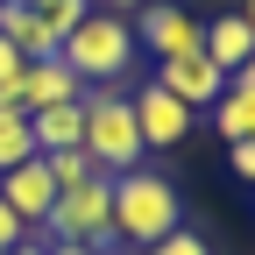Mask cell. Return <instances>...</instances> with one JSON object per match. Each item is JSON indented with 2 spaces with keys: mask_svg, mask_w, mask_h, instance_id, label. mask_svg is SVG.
Returning a JSON list of instances; mask_svg holds the SVG:
<instances>
[{
  "mask_svg": "<svg viewBox=\"0 0 255 255\" xmlns=\"http://www.w3.org/2000/svg\"><path fill=\"white\" fill-rule=\"evenodd\" d=\"M177 227H184V199H177V184H170L163 170L135 163V170L114 177V241L149 248V241H163V234H177Z\"/></svg>",
  "mask_w": 255,
  "mask_h": 255,
  "instance_id": "1",
  "label": "cell"
},
{
  "mask_svg": "<svg viewBox=\"0 0 255 255\" xmlns=\"http://www.w3.org/2000/svg\"><path fill=\"white\" fill-rule=\"evenodd\" d=\"M128 57H135V28H128V14H107V7H92L71 36L57 43V64H71L78 85H121Z\"/></svg>",
  "mask_w": 255,
  "mask_h": 255,
  "instance_id": "2",
  "label": "cell"
},
{
  "mask_svg": "<svg viewBox=\"0 0 255 255\" xmlns=\"http://www.w3.org/2000/svg\"><path fill=\"white\" fill-rule=\"evenodd\" d=\"M43 241H78V248H121L114 241V177H78L57 184V206L43 213V227H28Z\"/></svg>",
  "mask_w": 255,
  "mask_h": 255,
  "instance_id": "3",
  "label": "cell"
},
{
  "mask_svg": "<svg viewBox=\"0 0 255 255\" xmlns=\"http://www.w3.org/2000/svg\"><path fill=\"white\" fill-rule=\"evenodd\" d=\"M85 156H92L107 177L135 170L142 156H149V149H142V128H135V107H128L121 85H92V92H85Z\"/></svg>",
  "mask_w": 255,
  "mask_h": 255,
  "instance_id": "4",
  "label": "cell"
},
{
  "mask_svg": "<svg viewBox=\"0 0 255 255\" xmlns=\"http://www.w3.org/2000/svg\"><path fill=\"white\" fill-rule=\"evenodd\" d=\"M156 85H163L170 100H184L191 114H206L220 92H227V71H220L206 50H184V57H163V64H156Z\"/></svg>",
  "mask_w": 255,
  "mask_h": 255,
  "instance_id": "5",
  "label": "cell"
},
{
  "mask_svg": "<svg viewBox=\"0 0 255 255\" xmlns=\"http://www.w3.org/2000/svg\"><path fill=\"white\" fill-rule=\"evenodd\" d=\"M128 107H135V128H142V149H177L184 135H191V107L184 100H170L163 85H142V92H128Z\"/></svg>",
  "mask_w": 255,
  "mask_h": 255,
  "instance_id": "6",
  "label": "cell"
},
{
  "mask_svg": "<svg viewBox=\"0 0 255 255\" xmlns=\"http://www.w3.org/2000/svg\"><path fill=\"white\" fill-rule=\"evenodd\" d=\"M199 36H206V21H191L184 7H163V0H149L142 7V21H135V43L163 64V57H184V50H199Z\"/></svg>",
  "mask_w": 255,
  "mask_h": 255,
  "instance_id": "7",
  "label": "cell"
},
{
  "mask_svg": "<svg viewBox=\"0 0 255 255\" xmlns=\"http://www.w3.org/2000/svg\"><path fill=\"white\" fill-rule=\"evenodd\" d=\"M0 199L14 206L21 227H43V213L57 206V177H50V163H43V156H28V163L0 170Z\"/></svg>",
  "mask_w": 255,
  "mask_h": 255,
  "instance_id": "8",
  "label": "cell"
},
{
  "mask_svg": "<svg viewBox=\"0 0 255 255\" xmlns=\"http://www.w3.org/2000/svg\"><path fill=\"white\" fill-rule=\"evenodd\" d=\"M64 100H85V85L71 78V64H57V57L21 64V85H14V107L21 114H43V107H64Z\"/></svg>",
  "mask_w": 255,
  "mask_h": 255,
  "instance_id": "9",
  "label": "cell"
},
{
  "mask_svg": "<svg viewBox=\"0 0 255 255\" xmlns=\"http://www.w3.org/2000/svg\"><path fill=\"white\" fill-rule=\"evenodd\" d=\"M0 36H7L28 64H43V57H57V28L36 14V7H21V0H0Z\"/></svg>",
  "mask_w": 255,
  "mask_h": 255,
  "instance_id": "10",
  "label": "cell"
},
{
  "mask_svg": "<svg viewBox=\"0 0 255 255\" xmlns=\"http://www.w3.org/2000/svg\"><path fill=\"white\" fill-rule=\"evenodd\" d=\"M199 50H206L220 71L234 78V64H248V57H255V21H248V14H220V21H206Z\"/></svg>",
  "mask_w": 255,
  "mask_h": 255,
  "instance_id": "11",
  "label": "cell"
},
{
  "mask_svg": "<svg viewBox=\"0 0 255 255\" xmlns=\"http://www.w3.org/2000/svg\"><path fill=\"white\" fill-rule=\"evenodd\" d=\"M28 128H36V156L85 149V100H64V107H43V114H28Z\"/></svg>",
  "mask_w": 255,
  "mask_h": 255,
  "instance_id": "12",
  "label": "cell"
},
{
  "mask_svg": "<svg viewBox=\"0 0 255 255\" xmlns=\"http://www.w3.org/2000/svg\"><path fill=\"white\" fill-rule=\"evenodd\" d=\"M206 114H213V128H220L227 142H248V135H255V92H241V85H227Z\"/></svg>",
  "mask_w": 255,
  "mask_h": 255,
  "instance_id": "13",
  "label": "cell"
},
{
  "mask_svg": "<svg viewBox=\"0 0 255 255\" xmlns=\"http://www.w3.org/2000/svg\"><path fill=\"white\" fill-rule=\"evenodd\" d=\"M28 156H36V128H28V114H21V107H0V170L28 163Z\"/></svg>",
  "mask_w": 255,
  "mask_h": 255,
  "instance_id": "14",
  "label": "cell"
},
{
  "mask_svg": "<svg viewBox=\"0 0 255 255\" xmlns=\"http://www.w3.org/2000/svg\"><path fill=\"white\" fill-rule=\"evenodd\" d=\"M36 14H43V21L57 28V43H64V36H71V28H78V21L92 14V0H36Z\"/></svg>",
  "mask_w": 255,
  "mask_h": 255,
  "instance_id": "15",
  "label": "cell"
},
{
  "mask_svg": "<svg viewBox=\"0 0 255 255\" xmlns=\"http://www.w3.org/2000/svg\"><path fill=\"white\" fill-rule=\"evenodd\" d=\"M43 163H50V177H57V184H78V177H107V170L92 163L85 149H57V156H43Z\"/></svg>",
  "mask_w": 255,
  "mask_h": 255,
  "instance_id": "16",
  "label": "cell"
},
{
  "mask_svg": "<svg viewBox=\"0 0 255 255\" xmlns=\"http://www.w3.org/2000/svg\"><path fill=\"white\" fill-rule=\"evenodd\" d=\"M142 255H213V248H206V234H184V227H177V234H163V241H149Z\"/></svg>",
  "mask_w": 255,
  "mask_h": 255,
  "instance_id": "17",
  "label": "cell"
},
{
  "mask_svg": "<svg viewBox=\"0 0 255 255\" xmlns=\"http://www.w3.org/2000/svg\"><path fill=\"white\" fill-rule=\"evenodd\" d=\"M227 163H234L241 184H255V135H248V142H227Z\"/></svg>",
  "mask_w": 255,
  "mask_h": 255,
  "instance_id": "18",
  "label": "cell"
},
{
  "mask_svg": "<svg viewBox=\"0 0 255 255\" xmlns=\"http://www.w3.org/2000/svg\"><path fill=\"white\" fill-rule=\"evenodd\" d=\"M21 234H28V227H21V220H14V206H7V199H0V248H14Z\"/></svg>",
  "mask_w": 255,
  "mask_h": 255,
  "instance_id": "19",
  "label": "cell"
},
{
  "mask_svg": "<svg viewBox=\"0 0 255 255\" xmlns=\"http://www.w3.org/2000/svg\"><path fill=\"white\" fill-rule=\"evenodd\" d=\"M227 85H241V92H255V57H248V64H234V78H227Z\"/></svg>",
  "mask_w": 255,
  "mask_h": 255,
  "instance_id": "20",
  "label": "cell"
},
{
  "mask_svg": "<svg viewBox=\"0 0 255 255\" xmlns=\"http://www.w3.org/2000/svg\"><path fill=\"white\" fill-rule=\"evenodd\" d=\"M50 255H114V248H78V241H50Z\"/></svg>",
  "mask_w": 255,
  "mask_h": 255,
  "instance_id": "21",
  "label": "cell"
},
{
  "mask_svg": "<svg viewBox=\"0 0 255 255\" xmlns=\"http://www.w3.org/2000/svg\"><path fill=\"white\" fill-rule=\"evenodd\" d=\"M100 7H107V14H121V7H149V0H100Z\"/></svg>",
  "mask_w": 255,
  "mask_h": 255,
  "instance_id": "22",
  "label": "cell"
},
{
  "mask_svg": "<svg viewBox=\"0 0 255 255\" xmlns=\"http://www.w3.org/2000/svg\"><path fill=\"white\" fill-rule=\"evenodd\" d=\"M0 255H21V241H14V248H0Z\"/></svg>",
  "mask_w": 255,
  "mask_h": 255,
  "instance_id": "23",
  "label": "cell"
},
{
  "mask_svg": "<svg viewBox=\"0 0 255 255\" xmlns=\"http://www.w3.org/2000/svg\"><path fill=\"white\" fill-rule=\"evenodd\" d=\"M241 14H248V21H255V0H248V7H241Z\"/></svg>",
  "mask_w": 255,
  "mask_h": 255,
  "instance_id": "24",
  "label": "cell"
},
{
  "mask_svg": "<svg viewBox=\"0 0 255 255\" xmlns=\"http://www.w3.org/2000/svg\"><path fill=\"white\" fill-rule=\"evenodd\" d=\"M21 7H36V0H21Z\"/></svg>",
  "mask_w": 255,
  "mask_h": 255,
  "instance_id": "25",
  "label": "cell"
}]
</instances>
